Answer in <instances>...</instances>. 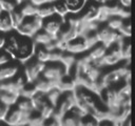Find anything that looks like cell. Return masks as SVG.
I'll list each match as a JSON object with an SVG mask.
<instances>
[{
	"label": "cell",
	"instance_id": "cell-1",
	"mask_svg": "<svg viewBox=\"0 0 135 126\" xmlns=\"http://www.w3.org/2000/svg\"><path fill=\"white\" fill-rule=\"evenodd\" d=\"M42 21L43 20H41L37 16L24 18L23 22L16 29V33L21 37L32 39L40 29H42Z\"/></svg>",
	"mask_w": 135,
	"mask_h": 126
},
{
	"label": "cell",
	"instance_id": "cell-2",
	"mask_svg": "<svg viewBox=\"0 0 135 126\" xmlns=\"http://www.w3.org/2000/svg\"><path fill=\"white\" fill-rule=\"evenodd\" d=\"M36 46L37 45L33 42L31 38L21 37L19 47L17 50V55H16V60H18L22 64H25L28 61H31L34 58Z\"/></svg>",
	"mask_w": 135,
	"mask_h": 126
},
{
	"label": "cell",
	"instance_id": "cell-3",
	"mask_svg": "<svg viewBox=\"0 0 135 126\" xmlns=\"http://www.w3.org/2000/svg\"><path fill=\"white\" fill-rule=\"evenodd\" d=\"M66 76L64 67L61 65L60 62H50L45 64V67L41 74V77L46 79L50 82L55 83V88L56 84L62 80Z\"/></svg>",
	"mask_w": 135,
	"mask_h": 126
},
{
	"label": "cell",
	"instance_id": "cell-4",
	"mask_svg": "<svg viewBox=\"0 0 135 126\" xmlns=\"http://www.w3.org/2000/svg\"><path fill=\"white\" fill-rule=\"evenodd\" d=\"M33 113H26L18 109L16 106L9 107L4 119V123L7 126H26Z\"/></svg>",
	"mask_w": 135,
	"mask_h": 126
},
{
	"label": "cell",
	"instance_id": "cell-5",
	"mask_svg": "<svg viewBox=\"0 0 135 126\" xmlns=\"http://www.w3.org/2000/svg\"><path fill=\"white\" fill-rule=\"evenodd\" d=\"M24 80L27 84H33L42 74L45 63L39 61H28L24 64Z\"/></svg>",
	"mask_w": 135,
	"mask_h": 126
},
{
	"label": "cell",
	"instance_id": "cell-6",
	"mask_svg": "<svg viewBox=\"0 0 135 126\" xmlns=\"http://www.w3.org/2000/svg\"><path fill=\"white\" fill-rule=\"evenodd\" d=\"M96 36L98 39V42L101 43L102 45H104L107 48L110 47L111 45H113L114 43H116L119 39L124 38L122 37L118 32L112 30L107 26H99L98 29L96 30Z\"/></svg>",
	"mask_w": 135,
	"mask_h": 126
},
{
	"label": "cell",
	"instance_id": "cell-7",
	"mask_svg": "<svg viewBox=\"0 0 135 126\" xmlns=\"http://www.w3.org/2000/svg\"><path fill=\"white\" fill-rule=\"evenodd\" d=\"M64 22H65V20H63L57 16H53L51 18L44 19L42 21V30H44L46 34H49L56 40Z\"/></svg>",
	"mask_w": 135,
	"mask_h": 126
},
{
	"label": "cell",
	"instance_id": "cell-8",
	"mask_svg": "<svg viewBox=\"0 0 135 126\" xmlns=\"http://www.w3.org/2000/svg\"><path fill=\"white\" fill-rule=\"evenodd\" d=\"M25 83L26 82L23 77H18L17 79L14 78V79L1 82L0 83V91L11 92V93H14V94L20 97L21 90L25 86Z\"/></svg>",
	"mask_w": 135,
	"mask_h": 126
},
{
	"label": "cell",
	"instance_id": "cell-9",
	"mask_svg": "<svg viewBox=\"0 0 135 126\" xmlns=\"http://www.w3.org/2000/svg\"><path fill=\"white\" fill-rule=\"evenodd\" d=\"M20 40H21V36H19L18 34L17 35L11 34L9 36H6V42L3 49H4V52L11 57V59H16Z\"/></svg>",
	"mask_w": 135,
	"mask_h": 126
},
{
	"label": "cell",
	"instance_id": "cell-10",
	"mask_svg": "<svg viewBox=\"0 0 135 126\" xmlns=\"http://www.w3.org/2000/svg\"><path fill=\"white\" fill-rule=\"evenodd\" d=\"M88 51L84 43H83V40L81 37H78L70 42H68V45H66V48H65V51L64 52H68V54H71V55H80V54H83Z\"/></svg>",
	"mask_w": 135,
	"mask_h": 126
},
{
	"label": "cell",
	"instance_id": "cell-11",
	"mask_svg": "<svg viewBox=\"0 0 135 126\" xmlns=\"http://www.w3.org/2000/svg\"><path fill=\"white\" fill-rule=\"evenodd\" d=\"M33 86H34V88L36 89L37 92L45 94L46 92H49L50 90H52V89L55 88V83L50 82V81H47L46 79H44V78H42V77L40 76V77L33 83Z\"/></svg>",
	"mask_w": 135,
	"mask_h": 126
},
{
	"label": "cell",
	"instance_id": "cell-12",
	"mask_svg": "<svg viewBox=\"0 0 135 126\" xmlns=\"http://www.w3.org/2000/svg\"><path fill=\"white\" fill-rule=\"evenodd\" d=\"M18 74V67L16 65H4L0 66V83L16 78Z\"/></svg>",
	"mask_w": 135,
	"mask_h": 126
},
{
	"label": "cell",
	"instance_id": "cell-13",
	"mask_svg": "<svg viewBox=\"0 0 135 126\" xmlns=\"http://www.w3.org/2000/svg\"><path fill=\"white\" fill-rule=\"evenodd\" d=\"M68 7L70 15H78L83 9L88 0H61Z\"/></svg>",
	"mask_w": 135,
	"mask_h": 126
},
{
	"label": "cell",
	"instance_id": "cell-14",
	"mask_svg": "<svg viewBox=\"0 0 135 126\" xmlns=\"http://www.w3.org/2000/svg\"><path fill=\"white\" fill-rule=\"evenodd\" d=\"M88 51H89L88 56L90 57L92 62H96L104 56V54L107 52V47L104 45H102L101 43H98L95 46H93L92 48H90Z\"/></svg>",
	"mask_w": 135,
	"mask_h": 126
},
{
	"label": "cell",
	"instance_id": "cell-15",
	"mask_svg": "<svg viewBox=\"0 0 135 126\" xmlns=\"http://www.w3.org/2000/svg\"><path fill=\"white\" fill-rule=\"evenodd\" d=\"M81 122L82 119L78 118L73 112L69 111L61 118L59 122V126H81Z\"/></svg>",
	"mask_w": 135,
	"mask_h": 126
},
{
	"label": "cell",
	"instance_id": "cell-16",
	"mask_svg": "<svg viewBox=\"0 0 135 126\" xmlns=\"http://www.w3.org/2000/svg\"><path fill=\"white\" fill-rule=\"evenodd\" d=\"M36 16L38 18H40L41 20H44V19H47V18H51V17L55 16L53 4L52 3H44L41 6H38Z\"/></svg>",
	"mask_w": 135,
	"mask_h": 126
},
{
	"label": "cell",
	"instance_id": "cell-17",
	"mask_svg": "<svg viewBox=\"0 0 135 126\" xmlns=\"http://www.w3.org/2000/svg\"><path fill=\"white\" fill-rule=\"evenodd\" d=\"M32 40H33V42H34L36 45L44 46V45H46V44L53 42L55 39H54L52 36H50L49 34H46L44 30L40 29V30L32 38Z\"/></svg>",
	"mask_w": 135,
	"mask_h": 126
},
{
	"label": "cell",
	"instance_id": "cell-18",
	"mask_svg": "<svg viewBox=\"0 0 135 126\" xmlns=\"http://www.w3.org/2000/svg\"><path fill=\"white\" fill-rule=\"evenodd\" d=\"M18 8L25 18L34 17V16H36V13H37V6L33 5L28 0L23 1L22 3H20L18 5Z\"/></svg>",
	"mask_w": 135,
	"mask_h": 126
},
{
	"label": "cell",
	"instance_id": "cell-19",
	"mask_svg": "<svg viewBox=\"0 0 135 126\" xmlns=\"http://www.w3.org/2000/svg\"><path fill=\"white\" fill-rule=\"evenodd\" d=\"M13 30H14V27L11 21L9 14L2 12L0 14V32L6 34V33H12Z\"/></svg>",
	"mask_w": 135,
	"mask_h": 126
},
{
	"label": "cell",
	"instance_id": "cell-20",
	"mask_svg": "<svg viewBox=\"0 0 135 126\" xmlns=\"http://www.w3.org/2000/svg\"><path fill=\"white\" fill-rule=\"evenodd\" d=\"M18 99H19V97L14 93L6 92V91H0V103H2L3 105H5L8 108L15 106Z\"/></svg>",
	"mask_w": 135,
	"mask_h": 126
},
{
	"label": "cell",
	"instance_id": "cell-21",
	"mask_svg": "<svg viewBox=\"0 0 135 126\" xmlns=\"http://www.w3.org/2000/svg\"><path fill=\"white\" fill-rule=\"evenodd\" d=\"M52 4H53V8H54L55 16H57V17H59V18L65 20L66 17L70 15V12H69L68 7L65 6V4H64L61 0H58V1L54 2V3H52Z\"/></svg>",
	"mask_w": 135,
	"mask_h": 126
},
{
	"label": "cell",
	"instance_id": "cell-22",
	"mask_svg": "<svg viewBox=\"0 0 135 126\" xmlns=\"http://www.w3.org/2000/svg\"><path fill=\"white\" fill-rule=\"evenodd\" d=\"M54 113H55V107L53 105H51L47 101H45L43 103V105L40 107V109L38 110V114L42 119H44L45 121L52 119L53 116H54Z\"/></svg>",
	"mask_w": 135,
	"mask_h": 126
},
{
	"label": "cell",
	"instance_id": "cell-23",
	"mask_svg": "<svg viewBox=\"0 0 135 126\" xmlns=\"http://www.w3.org/2000/svg\"><path fill=\"white\" fill-rule=\"evenodd\" d=\"M51 52H52V51H49V50L45 49L43 46H40V47L36 48L34 57L36 58L37 61L46 64V63H50V62H51Z\"/></svg>",
	"mask_w": 135,
	"mask_h": 126
},
{
	"label": "cell",
	"instance_id": "cell-24",
	"mask_svg": "<svg viewBox=\"0 0 135 126\" xmlns=\"http://www.w3.org/2000/svg\"><path fill=\"white\" fill-rule=\"evenodd\" d=\"M15 106H16L18 109H20L21 111H23V112H26V113H34L31 100L27 99V98L19 97V99H18V101H17V103H16Z\"/></svg>",
	"mask_w": 135,
	"mask_h": 126
},
{
	"label": "cell",
	"instance_id": "cell-25",
	"mask_svg": "<svg viewBox=\"0 0 135 126\" xmlns=\"http://www.w3.org/2000/svg\"><path fill=\"white\" fill-rule=\"evenodd\" d=\"M82 40H83V43L86 47V49L89 50L90 48H92L93 46H95L96 44H98V39H97V36H96V32H91V33H88L83 36H81Z\"/></svg>",
	"mask_w": 135,
	"mask_h": 126
},
{
	"label": "cell",
	"instance_id": "cell-26",
	"mask_svg": "<svg viewBox=\"0 0 135 126\" xmlns=\"http://www.w3.org/2000/svg\"><path fill=\"white\" fill-rule=\"evenodd\" d=\"M9 17H11V21H12L14 30H16V29L19 27V25L23 22V20H24V18H25V17L22 15V13L19 10L18 7H17L14 12H12V13L9 14Z\"/></svg>",
	"mask_w": 135,
	"mask_h": 126
},
{
	"label": "cell",
	"instance_id": "cell-27",
	"mask_svg": "<svg viewBox=\"0 0 135 126\" xmlns=\"http://www.w3.org/2000/svg\"><path fill=\"white\" fill-rule=\"evenodd\" d=\"M61 93H62V92H61L60 90L54 88V89L50 90L49 92H46L44 96H45L46 101H47L51 105H53L54 107H56V105L58 104L59 99H60V97H61Z\"/></svg>",
	"mask_w": 135,
	"mask_h": 126
},
{
	"label": "cell",
	"instance_id": "cell-28",
	"mask_svg": "<svg viewBox=\"0 0 135 126\" xmlns=\"http://www.w3.org/2000/svg\"><path fill=\"white\" fill-rule=\"evenodd\" d=\"M18 5L16 0H0V7L3 13L11 14L18 7Z\"/></svg>",
	"mask_w": 135,
	"mask_h": 126
},
{
	"label": "cell",
	"instance_id": "cell-29",
	"mask_svg": "<svg viewBox=\"0 0 135 126\" xmlns=\"http://www.w3.org/2000/svg\"><path fill=\"white\" fill-rule=\"evenodd\" d=\"M126 19H122L120 17H111L105 23H107V27H109L110 29L112 30H115V32H118L120 29V27L122 26L123 22H124Z\"/></svg>",
	"mask_w": 135,
	"mask_h": 126
},
{
	"label": "cell",
	"instance_id": "cell-30",
	"mask_svg": "<svg viewBox=\"0 0 135 126\" xmlns=\"http://www.w3.org/2000/svg\"><path fill=\"white\" fill-rule=\"evenodd\" d=\"M45 122L46 121L44 119H42L39 114L32 116L26 126H45Z\"/></svg>",
	"mask_w": 135,
	"mask_h": 126
},
{
	"label": "cell",
	"instance_id": "cell-31",
	"mask_svg": "<svg viewBox=\"0 0 135 126\" xmlns=\"http://www.w3.org/2000/svg\"><path fill=\"white\" fill-rule=\"evenodd\" d=\"M118 33L122 37H124V38H130V36H131V24H130V20H128V23L124 20V22H123L122 26L120 27V29L118 30Z\"/></svg>",
	"mask_w": 135,
	"mask_h": 126
},
{
	"label": "cell",
	"instance_id": "cell-32",
	"mask_svg": "<svg viewBox=\"0 0 135 126\" xmlns=\"http://www.w3.org/2000/svg\"><path fill=\"white\" fill-rule=\"evenodd\" d=\"M81 126H98V121L95 120L93 117L91 116H86L82 119V122H81Z\"/></svg>",
	"mask_w": 135,
	"mask_h": 126
},
{
	"label": "cell",
	"instance_id": "cell-33",
	"mask_svg": "<svg viewBox=\"0 0 135 126\" xmlns=\"http://www.w3.org/2000/svg\"><path fill=\"white\" fill-rule=\"evenodd\" d=\"M123 125L124 124H120L113 119H105L98 122V126H123Z\"/></svg>",
	"mask_w": 135,
	"mask_h": 126
},
{
	"label": "cell",
	"instance_id": "cell-34",
	"mask_svg": "<svg viewBox=\"0 0 135 126\" xmlns=\"http://www.w3.org/2000/svg\"><path fill=\"white\" fill-rule=\"evenodd\" d=\"M7 111H8V107H6L2 103H0V122H3L4 121Z\"/></svg>",
	"mask_w": 135,
	"mask_h": 126
},
{
	"label": "cell",
	"instance_id": "cell-35",
	"mask_svg": "<svg viewBox=\"0 0 135 126\" xmlns=\"http://www.w3.org/2000/svg\"><path fill=\"white\" fill-rule=\"evenodd\" d=\"M11 60V57L7 54H0V66H4L6 64H8Z\"/></svg>",
	"mask_w": 135,
	"mask_h": 126
},
{
	"label": "cell",
	"instance_id": "cell-36",
	"mask_svg": "<svg viewBox=\"0 0 135 126\" xmlns=\"http://www.w3.org/2000/svg\"><path fill=\"white\" fill-rule=\"evenodd\" d=\"M5 42H6V36L4 35V33H1L0 32V50L4 48Z\"/></svg>",
	"mask_w": 135,
	"mask_h": 126
},
{
	"label": "cell",
	"instance_id": "cell-37",
	"mask_svg": "<svg viewBox=\"0 0 135 126\" xmlns=\"http://www.w3.org/2000/svg\"><path fill=\"white\" fill-rule=\"evenodd\" d=\"M33 5H35V6H41L42 4H44V3H46V0H28Z\"/></svg>",
	"mask_w": 135,
	"mask_h": 126
},
{
	"label": "cell",
	"instance_id": "cell-38",
	"mask_svg": "<svg viewBox=\"0 0 135 126\" xmlns=\"http://www.w3.org/2000/svg\"><path fill=\"white\" fill-rule=\"evenodd\" d=\"M45 126H59V122H57L54 119H50L45 122Z\"/></svg>",
	"mask_w": 135,
	"mask_h": 126
},
{
	"label": "cell",
	"instance_id": "cell-39",
	"mask_svg": "<svg viewBox=\"0 0 135 126\" xmlns=\"http://www.w3.org/2000/svg\"><path fill=\"white\" fill-rule=\"evenodd\" d=\"M94 2H96L97 4H99V5H107V4H109L110 3V1L109 0H93Z\"/></svg>",
	"mask_w": 135,
	"mask_h": 126
},
{
	"label": "cell",
	"instance_id": "cell-40",
	"mask_svg": "<svg viewBox=\"0 0 135 126\" xmlns=\"http://www.w3.org/2000/svg\"><path fill=\"white\" fill-rule=\"evenodd\" d=\"M56 1H58V0H46V3H54Z\"/></svg>",
	"mask_w": 135,
	"mask_h": 126
},
{
	"label": "cell",
	"instance_id": "cell-41",
	"mask_svg": "<svg viewBox=\"0 0 135 126\" xmlns=\"http://www.w3.org/2000/svg\"><path fill=\"white\" fill-rule=\"evenodd\" d=\"M16 1H17V3H18V4H20V3H22L23 1H26V0H16Z\"/></svg>",
	"mask_w": 135,
	"mask_h": 126
},
{
	"label": "cell",
	"instance_id": "cell-42",
	"mask_svg": "<svg viewBox=\"0 0 135 126\" xmlns=\"http://www.w3.org/2000/svg\"><path fill=\"white\" fill-rule=\"evenodd\" d=\"M109 1H110V3H111L112 1H116V0H109Z\"/></svg>",
	"mask_w": 135,
	"mask_h": 126
},
{
	"label": "cell",
	"instance_id": "cell-43",
	"mask_svg": "<svg viewBox=\"0 0 135 126\" xmlns=\"http://www.w3.org/2000/svg\"><path fill=\"white\" fill-rule=\"evenodd\" d=\"M1 13H2V10H1V7H0V14H1Z\"/></svg>",
	"mask_w": 135,
	"mask_h": 126
}]
</instances>
